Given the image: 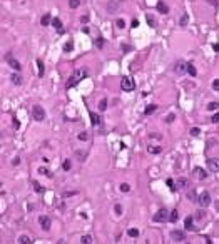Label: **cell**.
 Instances as JSON below:
<instances>
[{"label": "cell", "instance_id": "6da1fadb", "mask_svg": "<svg viewBox=\"0 0 219 244\" xmlns=\"http://www.w3.org/2000/svg\"><path fill=\"white\" fill-rule=\"evenodd\" d=\"M85 75H87V70H80V69H77V70L72 74V77L69 79L67 87H74V85H77V84L80 82V80H82Z\"/></svg>", "mask_w": 219, "mask_h": 244}, {"label": "cell", "instance_id": "7a4b0ae2", "mask_svg": "<svg viewBox=\"0 0 219 244\" xmlns=\"http://www.w3.org/2000/svg\"><path fill=\"white\" fill-rule=\"evenodd\" d=\"M169 214L167 213V209H159L156 214H154V223H166V221H169Z\"/></svg>", "mask_w": 219, "mask_h": 244}, {"label": "cell", "instance_id": "3957f363", "mask_svg": "<svg viewBox=\"0 0 219 244\" xmlns=\"http://www.w3.org/2000/svg\"><path fill=\"white\" fill-rule=\"evenodd\" d=\"M32 115H34V119H35L37 122H42V120L45 119V110H44V107H40V105H34Z\"/></svg>", "mask_w": 219, "mask_h": 244}, {"label": "cell", "instance_id": "277c9868", "mask_svg": "<svg viewBox=\"0 0 219 244\" xmlns=\"http://www.w3.org/2000/svg\"><path fill=\"white\" fill-rule=\"evenodd\" d=\"M120 87H122V90L129 92V90H134V87H136V82H134V80H132L130 77H124L122 80H120Z\"/></svg>", "mask_w": 219, "mask_h": 244}, {"label": "cell", "instance_id": "5b68a950", "mask_svg": "<svg viewBox=\"0 0 219 244\" xmlns=\"http://www.w3.org/2000/svg\"><path fill=\"white\" fill-rule=\"evenodd\" d=\"M174 72L179 74V75H182V74L188 72V62H184V60H177L176 65H174Z\"/></svg>", "mask_w": 219, "mask_h": 244}, {"label": "cell", "instance_id": "8992f818", "mask_svg": "<svg viewBox=\"0 0 219 244\" xmlns=\"http://www.w3.org/2000/svg\"><path fill=\"white\" fill-rule=\"evenodd\" d=\"M39 224H40V228L44 229V231H49L50 226H52V219L49 218V216H40V218H39Z\"/></svg>", "mask_w": 219, "mask_h": 244}, {"label": "cell", "instance_id": "52a82bcc", "mask_svg": "<svg viewBox=\"0 0 219 244\" xmlns=\"http://www.w3.org/2000/svg\"><path fill=\"white\" fill-rule=\"evenodd\" d=\"M120 4H122V0H110L107 4V12L109 14H115L120 9Z\"/></svg>", "mask_w": 219, "mask_h": 244}, {"label": "cell", "instance_id": "ba28073f", "mask_svg": "<svg viewBox=\"0 0 219 244\" xmlns=\"http://www.w3.org/2000/svg\"><path fill=\"white\" fill-rule=\"evenodd\" d=\"M198 202L201 204V208H208L209 204H211V196H209V192H203V194L199 196Z\"/></svg>", "mask_w": 219, "mask_h": 244}, {"label": "cell", "instance_id": "9c48e42d", "mask_svg": "<svg viewBox=\"0 0 219 244\" xmlns=\"http://www.w3.org/2000/svg\"><path fill=\"white\" fill-rule=\"evenodd\" d=\"M171 239L172 241H176V243H181V241H184L186 239V233L184 231H177V229H174L171 233Z\"/></svg>", "mask_w": 219, "mask_h": 244}, {"label": "cell", "instance_id": "30bf717a", "mask_svg": "<svg viewBox=\"0 0 219 244\" xmlns=\"http://www.w3.org/2000/svg\"><path fill=\"white\" fill-rule=\"evenodd\" d=\"M208 169L211 172H219V157H213L208 161Z\"/></svg>", "mask_w": 219, "mask_h": 244}, {"label": "cell", "instance_id": "8fae6325", "mask_svg": "<svg viewBox=\"0 0 219 244\" xmlns=\"http://www.w3.org/2000/svg\"><path fill=\"white\" fill-rule=\"evenodd\" d=\"M5 59H7V62L10 64L12 69H15V70H20V69H22L20 62H19V60H15V59H12V55H7Z\"/></svg>", "mask_w": 219, "mask_h": 244}, {"label": "cell", "instance_id": "7c38bea8", "mask_svg": "<svg viewBox=\"0 0 219 244\" xmlns=\"http://www.w3.org/2000/svg\"><path fill=\"white\" fill-rule=\"evenodd\" d=\"M176 187H177V189H188L189 187V181L186 179V177H179L177 182H176Z\"/></svg>", "mask_w": 219, "mask_h": 244}, {"label": "cell", "instance_id": "4fadbf2b", "mask_svg": "<svg viewBox=\"0 0 219 244\" xmlns=\"http://www.w3.org/2000/svg\"><path fill=\"white\" fill-rule=\"evenodd\" d=\"M188 199L191 201V202H198L199 196L196 194V191H194V189H189V191H188Z\"/></svg>", "mask_w": 219, "mask_h": 244}, {"label": "cell", "instance_id": "5bb4252c", "mask_svg": "<svg viewBox=\"0 0 219 244\" xmlns=\"http://www.w3.org/2000/svg\"><path fill=\"white\" fill-rule=\"evenodd\" d=\"M100 120H102V119H100L99 114H94V112L90 114V124H92V125H99Z\"/></svg>", "mask_w": 219, "mask_h": 244}, {"label": "cell", "instance_id": "9a60e30c", "mask_svg": "<svg viewBox=\"0 0 219 244\" xmlns=\"http://www.w3.org/2000/svg\"><path fill=\"white\" fill-rule=\"evenodd\" d=\"M194 174H196V177H199V179H206V176H208L206 171L201 169V167H196V169H194Z\"/></svg>", "mask_w": 219, "mask_h": 244}, {"label": "cell", "instance_id": "2e32d148", "mask_svg": "<svg viewBox=\"0 0 219 244\" xmlns=\"http://www.w3.org/2000/svg\"><path fill=\"white\" fill-rule=\"evenodd\" d=\"M52 27L54 29H57L59 32H60V34H62V22H60V19H52Z\"/></svg>", "mask_w": 219, "mask_h": 244}, {"label": "cell", "instance_id": "e0dca14e", "mask_svg": "<svg viewBox=\"0 0 219 244\" xmlns=\"http://www.w3.org/2000/svg\"><path fill=\"white\" fill-rule=\"evenodd\" d=\"M157 10L161 12V14H169V9H167V5L164 4V2H159V4H157Z\"/></svg>", "mask_w": 219, "mask_h": 244}, {"label": "cell", "instance_id": "ac0fdd59", "mask_svg": "<svg viewBox=\"0 0 219 244\" xmlns=\"http://www.w3.org/2000/svg\"><path fill=\"white\" fill-rule=\"evenodd\" d=\"M193 218H186V221H184V226H186V229L188 231H194V226H193Z\"/></svg>", "mask_w": 219, "mask_h": 244}, {"label": "cell", "instance_id": "d6986e66", "mask_svg": "<svg viewBox=\"0 0 219 244\" xmlns=\"http://www.w3.org/2000/svg\"><path fill=\"white\" fill-rule=\"evenodd\" d=\"M146 22L149 24V27H156V19L151 14H146Z\"/></svg>", "mask_w": 219, "mask_h": 244}, {"label": "cell", "instance_id": "ffe728a7", "mask_svg": "<svg viewBox=\"0 0 219 244\" xmlns=\"http://www.w3.org/2000/svg\"><path fill=\"white\" fill-rule=\"evenodd\" d=\"M157 110V105L156 104H151V105H147L146 107V110H144V112H146V115H151L152 112H156Z\"/></svg>", "mask_w": 219, "mask_h": 244}, {"label": "cell", "instance_id": "44dd1931", "mask_svg": "<svg viewBox=\"0 0 219 244\" xmlns=\"http://www.w3.org/2000/svg\"><path fill=\"white\" fill-rule=\"evenodd\" d=\"M80 243H82V244H90V243H94V239H92V236L85 234V236H82V238H80Z\"/></svg>", "mask_w": 219, "mask_h": 244}, {"label": "cell", "instance_id": "7402d4cb", "mask_svg": "<svg viewBox=\"0 0 219 244\" xmlns=\"http://www.w3.org/2000/svg\"><path fill=\"white\" fill-rule=\"evenodd\" d=\"M188 74L191 75V77H196V74H198V70H196V67H194L193 64H188Z\"/></svg>", "mask_w": 219, "mask_h": 244}, {"label": "cell", "instance_id": "603a6c76", "mask_svg": "<svg viewBox=\"0 0 219 244\" xmlns=\"http://www.w3.org/2000/svg\"><path fill=\"white\" fill-rule=\"evenodd\" d=\"M10 80H12V82H14V84H15V85H20V84H22V77H20V75H19V74H14Z\"/></svg>", "mask_w": 219, "mask_h": 244}, {"label": "cell", "instance_id": "cb8c5ba5", "mask_svg": "<svg viewBox=\"0 0 219 244\" xmlns=\"http://www.w3.org/2000/svg\"><path fill=\"white\" fill-rule=\"evenodd\" d=\"M147 151L151 152V154H159V152H161V147H157V145H149Z\"/></svg>", "mask_w": 219, "mask_h": 244}, {"label": "cell", "instance_id": "d4e9b609", "mask_svg": "<svg viewBox=\"0 0 219 244\" xmlns=\"http://www.w3.org/2000/svg\"><path fill=\"white\" fill-rule=\"evenodd\" d=\"M19 243L20 244H30L32 239L29 238V236H20V238H19Z\"/></svg>", "mask_w": 219, "mask_h": 244}, {"label": "cell", "instance_id": "484cf974", "mask_svg": "<svg viewBox=\"0 0 219 244\" xmlns=\"http://www.w3.org/2000/svg\"><path fill=\"white\" fill-rule=\"evenodd\" d=\"M42 25H49V24H50V22H52V19H50V15H49V14H45V15L42 17Z\"/></svg>", "mask_w": 219, "mask_h": 244}, {"label": "cell", "instance_id": "4316f807", "mask_svg": "<svg viewBox=\"0 0 219 244\" xmlns=\"http://www.w3.org/2000/svg\"><path fill=\"white\" fill-rule=\"evenodd\" d=\"M177 219H179V214H177V211H172V213L169 214V221H171V223H176Z\"/></svg>", "mask_w": 219, "mask_h": 244}, {"label": "cell", "instance_id": "83f0119b", "mask_svg": "<svg viewBox=\"0 0 219 244\" xmlns=\"http://www.w3.org/2000/svg\"><path fill=\"white\" fill-rule=\"evenodd\" d=\"M105 109H107V99H102L99 102V110H100V112H104Z\"/></svg>", "mask_w": 219, "mask_h": 244}, {"label": "cell", "instance_id": "f1b7e54d", "mask_svg": "<svg viewBox=\"0 0 219 244\" xmlns=\"http://www.w3.org/2000/svg\"><path fill=\"white\" fill-rule=\"evenodd\" d=\"M37 67H39V75H44V72H45V69H44V64H42V60H37Z\"/></svg>", "mask_w": 219, "mask_h": 244}, {"label": "cell", "instance_id": "f546056e", "mask_svg": "<svg viewBox=\"0 0 219 244\" xmlns=\"http://www.w3.org/2000/svg\"><path fill=\"white\" fill-rule=\"evenodd\" d=\"M80 5V0H69V7L70 9H77Z\"/></svg>", "mask_w": 219, "mask_h": 244}, {"label": "cell", "instance_id": "4dcf8cb0", "mask_svg": "<svg viewBox=\"0 0 219 244\" xmlns=\"http://www.w3.org/2000/svg\"><path fill=\"white\" fill-rule=\"evenodd\" d=\"M32 184H34V191H35V192H44V187H42L37 181H34Z\"/></svg>", "mask_w": 219, "mask_h": 244}, {"label": "cell", "instance_id": "1f68e13d", "mask_svg": "<svg viewBox=\"0 0 219 244\" xmlns=\"http://www.w3.org/2000/svg\"><path fill=\"white\" fill-rule=\"evenodd\" d=\"M208 109H209V110H218V109H219V102H209V104H208Z\"/></svg>", "mask_w": 219, "mask_h": 244}, {"label": "cell", "instance_id": "d6a6232c", "mask_svg": "<svg viewBox=\"0 0 219 244\" xmlns=\"http://www.w3.org/2000/svg\"><path fill=\"white\" fill-rule=\"evenodd\" d=\"M104 44H105V40L102 39V37H97V39H95V45L99 47V49H102V47H104Z\"/></svg>", "mask_w": 219, "mask_h": 244}, {"label": "cell", "instance_id": "836d02e7", "mask_svg": "<svg viewBox=\"0 0 219 244\" xmlns=\"http://www.w3.org/2000/svg\"><path fill=\"white\" fill-rule=\"evenodd\" d=\"M115 27H117V29H124V27H125V22L122 20V19H117V20H115Z\"/></svg>", "mask_w": 219, "mask_h": 244}, {"label": "cell", "instance_id": "e575fe53", "mask_svg": "<svg viewBox=\"0 0 219 244\" xmlns=\"http://www.w3.org/2000/svg\"><path fill=\"white\" fill-rule=\"evenodd\" d=\"M127 234H129L130 238H137V236H139V231H137V229H129Z\"/></svg>", "mask_w": 219, "mask_h": 244}, {"label": "cell", "instance_id": "d590c367", "mask_svg": "<svg viewBox=\"0 0 219 244\" xmlns=\"http://www.w3.org/2000/svg\"><path fill=\"white\" fill-rule=\"evenodd\" d=\"M39 174H44V176H47V177H52V174H50L45 167H40V169H39Z\"/></svg>", "mask_w": 219, "mask_h": 244}, {"label": "cell", "instance_id": "8d00e7d4", "mask_svg": "<svg viewBox=\"0 0 219 244\" xmlns=\"http://www.w3.org/2000/svg\"><path fill=\"white\" fill-rule=\"evenodd\" d=\"M119 189H120L122 192H129V191H130V186L124 182V184H120V187H119Z\"/></svg>", "mask_w": 219, "mask_h": 244}, {"label": "cell", "instance_id": "74e56055", "mask_svg": "<svg viewBox=\"0 0 219 244\" xmlns=\"http://www.w3.org/2000/svg\"><path fill=\"white\" fill-rule=\"evenodd\" d=\"M114 211H115V214H117V216H120V214H122V206H120V204H115Z\"/></svg>", "mask_w": 219, "mask_h": 244}, {"label": "cell", "instance_id": "f35d334b", "mask_svg": "<svg viewBox=\"0 0 219 244\" xmlns=\"http://www.w3.org/2000/svg\"><path fill=\"white\" fill-rule=\"evenodd\" d=\"M72 49H74V44H72V42H67V44H65V47H64V50H65V52H70Z\"/></svg>", "mask_w": 219, "mask_h": 244}, {"label": "cell", "instance_id": "ab89813d", "mask_svg": "<svg viewBox=\"0 0 219 244\" xmlns=\"http://www.w3.org/2000/svg\"><path fill=\"white\" fill-rule=\"evenodd\" d=\"M77 137H79V140H87V139H89V135H87V132H80V134H79Z\"/></svg>", "mask_w": 219, "mask_h": 244}, {"label": "cell", "instance_id": "60d3db41", "mask_svg": "<svg viewBox=\"0 0 219 244\" xmlns=\"http://www.w3.org/2000/svg\"><path fill=\"white\" fill-rule=\"evenodd\" d=\"M189 22V17H188V14H184L182 17H181V25H186Z\"/></svg>", "mask_w": 219, "mask_h": 244}, {"label": "cell", "instance_id": "b9f144b4", "mask_svg": "<svg viewBox=\"0 0 219 244\" xmlns=\"http://www.w3.org/2000/svg\"><path fill=\"white\" fill-rule=\"evenodd\" d=\"M191 134H193V135H194V137H198V135H199V134H201V130H199V129H198V127H193V129H191Z\"/></svg>", "mask_w": 219, "mask_h": 244}, {"label": "cell", "instance_id": "7bdbcfd3", "mask_svg": "<svg viewBox=\"0 0 219 244\" xmlns=\"http://www.w3.org/2000/svg\"><path fill=\"white\" fill-rule=\"evenodd\" d=\"M62 167H64V171H69L70 169V161H64Z\"/></svg>", "mask_w": 219, "mask_h": 244}, {"label": "cell", "instance_id": "ee69618b", "mask_svg": "<svg viewBox=\"0 0 219 244\" xmlns=\"http://www.w3.org/2000/svg\"><path fill=\"white\" fill-rule=\"evenodd\" d=\"M174 119H176V115H174V114H169V115H167V119H166V122H167V124H171Z\"/></svg>", "mask_w": 219, "mask_h": 244}, {"label": "cell", "instance_id": "f6af8a7d", "mask_svg": "<svg viewBox=\"0 0 219 244\" xmlns=\"http://www.w3.org/2000/svg\"><path fill=\"white\" fill-rule=\"evenodd\" d=\"M75 156H77L79 159H80V161H84V157H85V152H80V151H77V152H75Z\"/></svg>", "mask_w": 219, "mask_h": 244}, {"label": "cell", "instance_id": "bcb514c9", "mask_svg": "<svg viewBox=\"0 0 219 244\" xmlns=\"http://www.w3.org/2000/svg\"><path fill=\"white\" fill-rule=\"evenodd\" d=\"M211 122H214V124H218V122H219V114H214L213 117H211Z\"/></svg>", "mask_w": 219, "mask_h": 244}, {"label": "cell", "instance_id": "7dc6e473", "mask_svg": "<svg viewBox=\"0 0 219 244\" xmlns=\"http://www.w3.org/2000/svg\"><path fill=\"white\" fill-rule=\"evenodd\" d=\"M213 89L214 90H219V79H216V80L213 82Z\"/></svg>", "mask_w": 219, "mask_h": 244}, {"label": "cell", "instance_id": "c3c4849f", "mask_svg": "<svg viewBox=\"0 0 219 244\" xmlns=\"http://www.w3.org/2000/svg\"><path fill=\"white\" fill-rule=\"evenodd\" d=\"M203 218H204V213H203V211H199L198 216H196V219H203Z\"/></svg>", "mask_w": 219, "mask_h": 244}, {"label": "cell", "instance_id": "681fc988", "mask_svg": "<svg viewBox=\"0 0 219 244\" xmlns=\"http://www.w3.org/2000/svg\"><path fill=\"white\" fill-rule=\"evenodd\" d=\"M19 125H20V124H19V120L14 119V129H19Z\"/></svg>", "mask_w": 219, "mask_h": 244}, {"label": "cell", "instance_id": "f907efd6", "mask_svg": "<svg viewBox=\"0 0 219 244\" xmlns=\"http://www.w3.org/2000/svg\"><path fill=\"white\" fill-rule=\"evenodd\" d=\"M19 162H20V159H19V157H17V159H14V161H12V166H17V164H19Z\"/></svg>", "mask_w": 219, "mask_h": 244}, {"label": "cell", "instance_id": "816d5d0a", "mask_svg": "<svg viewBox=\"0 0 219 244\" xmlns=\"http://www.w3.org/2000/svg\"><path fill=\"white\" fill-rule=\"evenodd\" d=\"M139 25V20H132V27H137Z\"/></svg>", "mask_w": 219, "mask_h": 244}, {"label": "cell", "instance_id": "f5cc1de1", "mask_svg": "<svg viewBox=\"0 0 219 244\" xmlns=\"http://www.w3.org/2000/svg\"><path fill=\"white\" fill-rule=\"evenodd\" d=\"M214 50H216V52H219V44H216V45H214Z\"/></svg>", "mask_w": 219, "mask_h": 244}, {"label": "cell", "instance_id": "db71d44e", "mask_svg": "<svg viewBox=\"0 0 219 244\" xmlns=\"http://www.w3.org/2000/svg\"><path fill=\"white\" fill-rule=\"evenodd\" d=\"M209 4H211V5H216L218 2H216V0H209Z\"/></svg>", "mask_w": 219, "mask_h": 244}]
</instances>
